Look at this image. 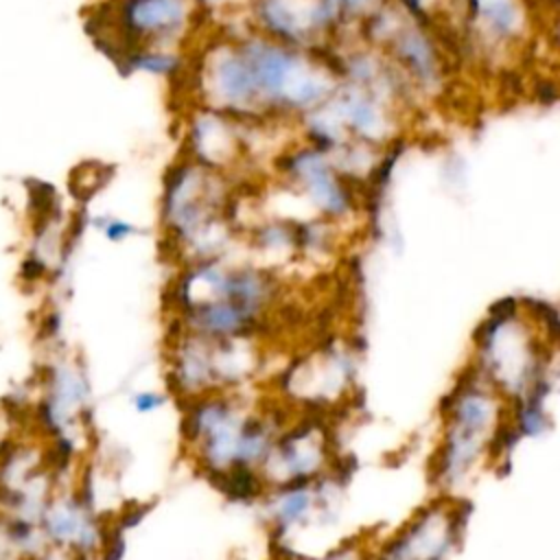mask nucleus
<instances>
[{"mask_svg":"<svg viewBox=\"0 0 560 560\" xmlns=\"http://www.w3.org/2000/svg\"><path fill=\"white\" fill-rule=\"evenodd\" d=\"M96 42L112 59L133 50H190L208 20L195 0H105L94 9Z\"/></svg>","mask_w":560,"mask_h":560,"instance_id":"obj_1","label":"nucleus"},{"mask_svg":"<svg viewBox=\"0 0 560 560\" xmlns=\"http://www.w3.org/2000/svg\"><path fill=\"white\" fill-rule=\"evenodd\" d=\"M494 387L472 370L466 383H459L448 402L446 435L438 453V477L444 481H459L470 466L481 457L483 448L494 444L499 431H492L499 420V409L492 398Z\"/></svg>","mask_w":560,"mask_h":560,"instance_id":"obj_2","label":"nucleus"},{"mask_svg":"<svg viewBox=\"0 0 560 560\" xmlns=\"http://www.w3.org/2000/svg\"><path fill=\"white\" fill-rule=\"evenodd\" d=\"M245 22L273 42L308 50H330L346 35L330 0H254Z\"/></svg>","mask_w":560,"mask_h":560,"instance_id":"obj_3","label":"nucleus"},{"mask_svg":"<svg viewBox=\"0 0 560 560\" xmlns=\"http://www.w3.org/2000/svg\"><path fill=\"white\" fill-rule=\"evenodd\" d=\"M39 529L48 547L70 551L81 560L98 558L107 534L92 494L79 483L55 490L39 516Z\"/></svg>","mask_w":560,"mask_h":560,"instance_id":"obj_4","label":"nucleus"},{"mask_svg":"<svg viewBox=\"0 0 560 560\" xmlns=\"http://www.w3.org/2000/svg\"><path fill=\"white\" fill-rule=\"evenodd\" d=\"M208 483L221 497H225L230 503H236V505H260L269 492V483L262 477L260 468H249V466L228 468L210 477Z\"/></svg>","mask_w":560,"mask_h":560,"instance_id":"obj_5","label":"nucleus"},{"mask_svg":"<svg viewBox=\"0 0 560 560\" xmlns=\"http://www.w3.org/2000/svg\"><path fill=\"white\" fill-rule=\"evenodd\" d=\"M166 402H168V394L158 389H140L131 396V407L142 416L160 411Z\"/></svg>","mask_w":560,"mask_h":560,"instance_id":"obj_6","label":"nucleus"},{"mask_svg":"<svg viewBox=\"0 0 560 560\" xmlns=\"http://www.w3.org/2000/svg\"><path fill=\"white\" fill-rule=\"evenodd\" d=\"M293 560H363V556H361L357 545L346 542V545H337V547L328 549L322 556H302V553H298Z\"/></svg>","mask_w":560,"mask_h":560,"instance_id":"obj_7","label":"nucleus"},{"mask_svg":"<svg viewBox=\"0 0 560 560\" xmlns=\"http://www.w3.org/2000/svg\"><path fill=\"white\" fill-rule=\"evenodd\" d=\"M101 232L105 234L107 241H116V243H118V241L129 238V236L136 232V228L129 225V223H125L122 219L107 217V219L101 223Z\"/></svg>","mask_w":560,"mask_h":560,"instance_id":"obj_8","label":"nucleus"},{"mask_svg":"<svg viewBox=\"0 0 560 560\" xmlns=\"http://www.w3.org/2000/svg\"><path fill=\"white\" fill-rule=\"evenodd\" d=\"M0 560H20V558H13V556H0Z\"/></svg>","mask_w":560,"mask_h":560,"instance_id":"obj_9","label":"nucleus"},{"mask_svg":"<svg viewBox=\"0 0 560 560\" xmlns=\"http://www.w3.org/2000/svg\"><path fill=\"white\" fill-rule=\"evenodd\" d=\"M232 560H252V558H245V556H236V558H232Z\"/></svg>","mask_w":560,"mask_h":560,"instance_id":"obj_10","label":"nucleus"}]
</instances>
